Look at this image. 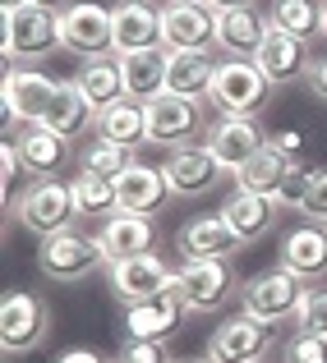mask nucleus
Returning a JSON list of instances; mask_svg holds the SVG:
<instances>
[{
    "instance_id": "a878e982",
    "label": "nucleus",
    "mask_w": 327,
    "mask_h": 363,
    "mask_svg": "<svg viewBox=\"0 0 327 363\" xmlns=\"http://www.w3.org/2000/svg\"><path fill=\"white\" fill-rule=\"evenodd\" d=\"M166 65H171V51L157 46V51H129L120 55V74H124V97L134 101H157L166 92Z\"/></svg>"
},
{
    "instance_id": "9d476101",
    "label": "nucleus",
    "mask_w": 327,
    "mask_h": 363,
    "mask_svg": "<svg viewBox=\"0 0 327 363\" xmlns=\"http://www.w3.org/2000/svg\"><path fill=\"white\" fill-rule=\"evenodd\" d=\"M208 138V120H203V101L176 97V92H161L157 101H148V143L161 147H189V143Z\"/></svg>"
},
{
    "instance_id": "603ef678",
    "label": "nucleus",
    "mask_w": 327,
    "mask_h": 363,
    "mask_svg": "<svg viewBox=\"0 0 327 363\" xmlns=\"http://www.w3.org/2000/svg\"><path fill=\"white\" fill-rule=\"evenodd\" d=\"M120 363H124V359H120Z\"/></svg>"
},
{
    "instance_id": "a18cd8bd",
    "label": "nucleus",
    "mask_w": 327,
    "mask_h": 363,
    "mask_svg": "<svg viewBox=\"0 0 327 363\" xmlns=\"http://www.w3.org/2000/svg\"><path fill=\"white\" fill-rule=\"evenodd\" d=\"M28 5H37V9H51V14H65V5H70V0H28Z\"/></svg>"
},
{
    "instance_id": "9b49d317",
    "label": "nucleus",
    "mask_w": 327,
    "mask_h": 363,
    "mask_svg": "<svg viewBox=\"0 0 327 363\" xmlns=\"http://www.w3.org/2000/svg\"><path fill=\"white\" fill-rule=\"evenodd\" d=\"M203 143H208V152L217 157V166L235 175L240 166H249V161L267 147V133H263V124H258V120L217 116L213 124H208V138Z\"/></svg>"
},
{
    "instance_id": "72a5a7b5",
    "label": "nucleus",
    "mask_w": 327,
    "mask_h": 363,
    "mask_svg": "<svg viewBox=\"0 0 327 363\" xmlns=\"http://www.w3.org/2000/svg\"><path fill=\"white\" fill-rule=\"evenodd\" d=\"M74 203H79V216H102V221H111V216L120 212V184L79 170V179H74Z\"/></svg>"
},
{
    "instance_id": "49530a36",
    "label": "nucleus",
    "mask_w": 327,
    "mask_h": 363,
    "mask_svg": "<svg viewBox=\"0 0 327 363\" xmlns=\"http://www.w3.org/2000/svg\"><path fill=\"white\" fill-rule=\"evenodd\" d=\"M28 0H0V14H14V9H23Z\"/></svg>"
},
{
    "instance_id": "f257e3e1",
    "label": "nucleus",
    "mask_w": 327,
    "mask_h": 363,
    "mask_svg": "<svg viewBox=\"0 0 327 363\" xmlns=\"http://www.w3.org/2000/svg\"><path fill=\"white\" fill-rule=\"evenodd\" d=\"M171 294L185 313H217L240 294V276L230 257H185L171 276Z\"/></svg>"
},
{
    "instance_id": "cd10ccee",
    "label": "nucleus",
    "mask_w": 327,
    "mask_h": 363,
    "mask_svg": "<svg viewBox=\"0 0 327 363\" xmlns=\"http://www.w3.org/2000/svg\"><path fill=\"white\" fill-rule=\"evenodd\" d=\"M180 313L185 308L171 290L148 303H134V308H124V340H166L180 327Z\"/></svg>"
},
{
    "instance_id": "2f4dec72",
    "label": "nucleus",
    "mask_w": 327,
    "mask_h": 363,
    "mask_svg": "<svg viewBox=\"0 0 327 363\" xmlns=\"http://www.w3.org/2000/svg\"><path fill=\"white\" fill-rule=\"evenodd\" d=\"M267 23H272L277 33H291V37H300V42H313V37L323 33V5L318 0H277L272 14H267Z\"/></svg>"
},
{
    "instance_id": "7c9ffc66",
    "label": "nucleus",
    "mask_w": 327,
    "mask_h": 363,
    "mask_svg": "<svg viewBox=\"0 0 327 363\" xmlns=\"http://www.w3.org/2000/svg\"><path fill=\"white\" fill-rule=\"evenodd\" d=\"M286 170H291V161L282 157L277 147H263L249 166L235 170V189H249V194H263V198H277V189H282Z\"/></svg>"
},
{
    "instance_id": "6ab92c4d",
    "label": "nucleus",
    "mask_w": 327,
    "mask_h": 363,
    "mask_svg": "<svg viewBox=\"0 0 327 363\" xmlns=\"http://www.w3.org/2000/svg\"><path fill=\"white\" fill-rule=\"evenodd\" d=\"M282 267L295 272L304 285L327 281V225H318V221L295 225L282 240Z\"/></svg>"
},
{
    "instance_id": "c756f323",
    "label": "nucleus",
    "mask_w": 327,
    "mask_h": 363,
    "mask_svg": "<svg viewBox=\"0 0 327 363\" xmlns=\"http://www.w3.org/2000/svg\"><path fill=\"white\" fill-rule=\"evenodd\" d=\"M97 133L120 143V147H139V143H148V106L134 97H120L97 116Z\"/></svg>"
},
{
    "instance_id": "aec40b11",
    "label": "nucleus",
    "mask_w": 327,
    "mask_h": 363,
    "mask_svg": "<svg viewBox=\"0 0 327 363\" xmlns=\"http://www.w3.org/2000/svg\"><path fill=\"white\" fill-rule=\"evenodd\" d=\"M97 244H102V253H107V267H111V262H124V257L152 253V248H157V225H152V216L115 212L111 221H102Z\"/></svg>"
},
{
    "instance_id": "58836bf2",
    "label": "nucleus",
    "mask_w": 327,
    "mask_h": 363,
    "mask_svg": "<svg viewBox=\"0 0 327 363\" xmlns=\"http://www.w3.org/2000/svg\"><path fill=\"white\" fill-rule=\"evenodd\" d=\"M28 175V166H23V157H18V143H5L0 147V194H5V203L14 198V184Z\"/></svg>"
},
{
    "instance_id": "0eeeda50",
    "label": "nucleus",
    "mask_w": 327,
    "mask_h": 363,
    "mask_svg": "<svg viewBox=\"0 0 327 363\" xmlns=\"http://www.w3.org/2000/svg\"><path fill=\"white\" fill-rule=\"evenodd\" d=\"M60 46L74 51L79 60H97V55H115V18L97 0H74L60 14Z\"/></svg>"
},
{
    "instance_id": "f03ea898",
    "label": "nucleus",
    "mask_w": 327,
    "mask_h": 363,
    "mask_svg": "<svg viewBox=\"0 0 327 363\" xmlns=\"http://www.w3.org/2000/svg\"><path fill=\"white\" fill-rule=\"evenodd\" d=\"M304 294H309V285L277 262V267H267V272L249 276V281L240 285V313L267 322V327H282V322H295V318H300Z\"/></svg>"
},
{
    "instance_id": "ea45409f",
    "label": "nucleus",
    "mask_w": 327,
    "mask_h": 363,
    "mask_svg": "<svg viewBox=\"0 0 327 363\" xmlns=\"http://www.w3.org/2000/svg\"><path fill=\"white\" fill-rule=\"evenodd\" d=\"M124 363H176L166 354V340H124Z\"/></svg>"
},
{
    "instance_id": "f8f14e48",
    "label": "nucleus",
    "mask_w": 327,
    "mask_h": 363,
    "mask_svg": "<svg viewBox=\"0 0 327 363\" xmlns=\"http://www.w3.org/2000/svg\"><path fill=\"white\" fill-rule=\"evenodd\" d=\"M107 276H111L115 299H120L124 308H134V303H148V299H157V294H166L176 272H171L157 253H139V257H124V262H111Z\"/></svg>"
},
{
    "instance_id": "09e8293b",
    "label": "nucleus",
    "mask_w": 327,
    "mask_h": 363,
    "mask_svg": "<svg viewBox=\"0 0 327 363\" xmlns=\"http://www.w3.org/2000/svg\"><path fill=\"white\" fill-rule=\"evenodd\" d=\"M318 37H327V0H323V33Z\"/></svg>"
},
{
    "instance_id": "f704fd0d",
    "label": "nucleus",
    "mask_w": 327,
    "mask_h": 363,
    "mask_svg": "<svg viewBox=\"0 0 327 363\" xmlns=\"http://www.w3.org/2000/svg\"><path fill=\"white\" fill-rule=\"evenodd\" d=\"M282 363H327V336H309V331H295L282 350Z\"/></svg>"
},
{
    "instance_id": "1a4fd4ad",
    "label": "nucleus",
    "mask_w": 327,
    "mask_h": 363,
    "mask_svg": "<svg viewBox=\"0 0 327 363\" xmlns=\"http://www.w3.org/2000/svg\"><path fill=\"white\" fill-rule=\"evenodd\" d=\"M272 345H277V327L249 318V313H235L213 331L203 359L208 363H263L272 354Z\"/></svg>"
},
{
    "instance_id": "a19ab883",
    "label": "nucleus",
    "mask_w": 327,
    "mask_h": 363,
    "mask_svg": "<svg viewBox=\"0 0 327 363\" xmlns=\"http://www.w3.org/2000/svg\"><path fill=\"white\" fill-rule=\"evenodd\" d=\"M267 147H277L286 161H300V152H304V133H300V129H277V133H267Z\"/></svg>"
},
{
    "instance_id": "8fccbe9b",
    "label": "nucleus",
    "mask_w": 327,
    "mask_h": 363,
    "mask_svg": "<svg viewBox=\"0 0 327 363\" xmlns=\"http://www.w3.org/2000/svg\"><path fill=\"white\" fill-rule=\"evenodd\" d=\"M185 363H194V359H185ZM203 363H208V359H203Z\"/></svg>"
},
{
    "instance_id": "4c0bfd02",
    "label": "nucleus",
    "mask_w": 327,
    "mask_h": 363,
    "mask_svg": "<svg viewBox=\"0 0 327 363\" xmlns=\"http://www.w3.org/2000/svg\"><path fill=\"white\" fill-rule=\"evenodd\" d=\"M304 189H309V166L291 161V170H286L282 189H277V203H282V207H295V212H300V203H304Z\"/></svg>"
},
{
    "instance_id": "473e14b6",
    "label": "nucleus",
    "mask_w": 327,
    "mask_h": 363,
    "mask_svg": "<svg viewBox=\"0 0 327 363\" xmlns=\"http://www.w3.org/2000/svg\"><path fill=\"white\" fill-rule=\"evenodd\" d=\"M129 166H134V147H120V143L102 138V133L88 138V143H79V170H88V175L120 179Z\"/></svg>"
},
{
    "instance_id": "20e7f679",
    "label": "nucleus",
    "mask_w": 327,
    "mask_h": 363,
    "mask_svg": "<svg viewBox=\"0 0 327 363\" xmlns=\"http://www.w3.org/2000/svg\"><path fill=\"white\" fill-rule=\"evenodd\" d=\"M74 216H79V203H74V184L65 179H33L18 194V225L33 230L37 240L74 230Z\"/></svg>"
},
{
    "instance_id": "b1692460",
    "label": "nucleus",
    "mask_w": 327,
    "mask_h": 363,
    "mask_svg": "<svg viewBox=\"0 0 327 363\" xmlns=\"http://www.w3.org/2000/svg\"><path fill=\"white\" fill-rule=\"evenodd\" d=\"M213 83H217V60H213V51H171L166 92L189 97V101H208V97H213Z\"/></svg>"
},
{
    "instance_id": "c85d7f7f",
    "label": "nucleus",
    "mask_w": 327,
    "mask_h": 363,
    "mask_svg": "<svg viewBox=\"0 0 327 363\" xmlns=\"http://www.w3.org/2000/svg\"><path fill=\"white\" fill-rule=\"evenodd\" d=\"M74 83L83 88V97L92 101L97 111L115 106L124 97V74H120V55H97V60H83Z\"/></svg>"
},
{
    "instance_id": "de8ad7c7",
    "label": "nucleus",
    "mask_w": 327,
    "mask_h": 363,
    "mask_svg": "<svg viewBox=\"0 0 327 363\" xmlns=\"http://www.w3.org/2000/svg\"><path fill=\"white\" fill-rule=\"evenodd\" d=\"M161 5H208V0H161Z\"/></svg>"
},
{
    "instance_id": "4468645a",
    "label": "nucleus",
    "mask_w": 327,
    "mask_h": 363,
    "mask_svg": "<svg viewBox=\"0 0 327 363\" xmlns=\"http://www.w3.org/2000/svg\"><path fill=\"white\" fill-rule=\"evenodd\" d=\"M161 46L166 51H213L217 9L213 5H161Z\"/></svg>"
},
{
    "instance_id": "c9c22d12",
    "label": "nucleus",
    "mask_w": 327,
    "mask_h": 363,
    "mask_svg": "<svg viewBox=\"0 0 327 363\" xmlns=\"http://www.w3.org/2000/svg\"><path fill=\"white\" fill-rule=\"evenodd\" d=\"M295 327L309 331V336H327V290H309V294H304Z\"/></svg>"
},
{
    "instance_id": "423d86ee",
    "label": "nucleus",
    "mask_w": 327,
    "mask_h": 363,
    "mask_svg": "<svg viewBox=\"0 0 327 363\" xmlns=\"http://www.w3.org/2000/svg\"><path fill=\"white\" fill-rule=\"evenodd\" d=\"M60 46V14L23 5L5 14V74L18 69L14 60H46Z\"/></svg>"
},
{
    "instance_id": "ddd939ff",
    "label": "nucleus",
    "mask_w": 327,
    "mask_h": 363,
    "mask_svg": "<svg viewBox=\"0 0 327 363\" xmlns=\"http://www.w3.org/2000/svg\"><path fill=\"white\" fill-rule=\"evenodd\" d=\"M55 97H60V83L46 79L37 69H9L5 74V124L23 120V124H42L51 116Z\"/></svg>"
},
{
    "instance_id": "412c9836",
    "label": "nucleus",
    "mask_w": 327,
    "mask_h": 363,
    "mask_svg": "<svg viewBox=\"0 0 327 363\" xmlns=\"http://www.w3.org/2000/svg\"><path fill=\"white\" fill-rule=\"evenodd\" d=\"M277 212H282V203H277V198L249 194V189H235V194L221 203V216H226V225L240 235V244H258L263 235H272Z\"/></svg>"
},
{
    "instance_id": "f3484780",
    "label": "nucleus",
    "mask_w": 327,
    "mask_h": 363,
    "mask_svg": "<svg viewBox=\"0 0 327 363\" xmlns=\"http://www.w3.org/2000/svg\"><path fill=\"white\" fill-rule=\"evenodd\" d=\"M111 18H115V55L157 51L161 46V5H152V0H120L111 9Z\"/></svg>"
},
{
    "instance_id": "7ed1b4c3",
    "label": "nucleus",
    "mask_w": 327,
    "mask_h": 363,
    "mask_svg": "<svg viewBox=\"0 0 327 363\" xmlns=\"http://www.w3.org/2000/svg\"><path fill=\"white\" fill-rule=\"evenodd\" d=\"M217 116H240V120H258L263 106L272 101V83L263 79L254 60H221L217 65V83H213V97Z\"/></svg>"
},
{
    "instance_id": "dca6fc26",
    "label": "nucleus",
    "mask_w": 327,
    "mask_h": 363,
    "mask_svg": "<svg viewBox=\"0 0 327 363\" xmlns=\"http://www.w3.org/2000/svg\"><path fill=\"white\" fill-rule=\"evenodd\" d=\"M254 65L263 69V79L272 83V88H286V83H295V79H309L313 51H309V42H300V37L277 33V28H272V33H267V42L258 46Z\"/></svg>"
},
{
    "instance_id": "79ce46f5",
    "label": "nucleus",
    "mask_w": 327,
    "mask_h": 363,
    "mask_svg": "<svg viewBox=\"0 0 327 363\" xmlns=\"http://www.w3.org/2000/svg\"><path fill=\"white\" fill-rule=\"evenodd\" d=\"M309 88H313V97H318V101H327V55H318V60H313Z\"/></svg>"
},
{
    "instance_id": "2eb2a0df",
    "label": "nucleus",
    "mask_w": 327,
    "mask_h": 363,
    "mask_svg": "<svg viewBox=\"0 0 327 363\" xmlns=\"http://www.w3.org/2000/svg\"><path fill=\"white\" fill-rule=\"evenodd\" d=\"M161 170H166V184L176 198H203L221 179V166H217L213 152H208V143H189V147L166 152V166Z\"/></svg>"
},
{
    "instance_id": "e433bc0d",
    "label": "nucleus",
    "mask_w": 327,
    "mask_h": 363,
    "mask_svg": "<svg viewBox=\"0 0 327 363\" xmlns=\"http://www.w3.org/2000/svg\"><path fill=\"white\" fill-rule=\"evenodd\" d=\"M300 216H309V221L327 225V170H309V189H304Z\"/></svg>"
},
{
    "instance_id": "c03bdc74",
    "label": "nucleus",
    "mask_w": 327,
    "mask_h": 363,
    "mask_svg": "<svg viewBox=\"0 0 327 363\" xmlns=\"http://www.w3.org/2000/svg\"><path fill=\"white\" fill-rule=\"evenodd\" d=\"M208 5H213L217 14H221V9H249V5H254V0H208Z\"/></svg>"
},
{
    "instance_id": "4be33fe9",
    "label": "nucleus",
    "mask_w": 327,
    "mask_h": 363,
    "mask_svg": "<svg viewBox=\"0 0 327 363\" xmlns=\"http://www.w3.org/2000/svg\"><path fill=\"white\" fill-rule=\"evenodd\" d=\"M176 248H180V257H230L245 244H240V235L226 225V216L213 212V216H189L176 235Z\"/></svg>"
},
{
    "instance_id": "a211bd4d",
    "label": "nucleus",
    "mask_w": 327,
    "mask_h": 363,
    "mask_svg": "<svg viewBox=\"0 0 327 363\" xmlns=\"http://www.w3.org/2000/svg\"><path fill=\"white\" fill-rule=\"evenodd\" d=\"M267 33H272V23H267V14H258V5L217 14V51H226V60H254Z\"/></svg>"
},
{
    "instance_id": "39448f33",
    "label": "nucleus",
    "mask_w": 327,
    "mask_h": 363,
    "mask_svg": "<svg viewBox=\"0 0 327 363\" xmlns=\"http://www.w3.org/2000/svg\"><path fill=\"white\" fill-rule=\"evenodd\" d=\"M51 331V308L33 290H9L0 299V350L5 354H33Z\"/></svg>"
},
{
    "instance_id": "393cba45",
    "label": "nucleus",
    "mask_w": 327,
    "mask_h": 363,
    "mask_svg": "<svg viewBox=\"0 0 327 363\" xmlns=\"http://www.w3.org/2000/svg\"><path fill=\"white\" fill-rule=\"evenodd\" d=\"M97 116H102V111L83 97L79 83H60V97H55L51 116H46L42 124L55 133V138H65V143H83L92 129H97Z\"/></svg>"
},
{
    "instance_id": "3c124183",
    "label": "nucleus",
    "mask_w": 327,
    "mask_h": 363,
    "mask_svg": "<svg viewBox=\"0 0 327 363\" xmlns=\"http://www.w3.org/2000/svg\"><path fill=\"white\" fill-rule=\"evenodd\" d=\"M152 5H157V0H152Z\"/></svg>"
},
{
    "instance_id": "6e6552de",
    "label": "nucleus",
    "mask_w": 327,
    "mask_h": 363,
    "mask_svg": "<svg viewBox=\"0 0 327 363\" xmlns=\"http://www.w3.org/2000/svg\"><path fill=\"white\" fill-rule=\"evenodd\" d=\"M37 267H42L46 281L70 285V281H83V276H92L97 267H107V253H102V244L88 240V235L60 230V235H51V240L37 244Z\"/></svg>"
},
{
    "instance_id": "37998d69",
    "label": "nucleus",
    "mask_w": 327,
    "mask_h": 363,
    "mask_svg": "<svg viewBox=\"0 0 327 363\" xmlns=\"http://www.w3.org/2000/svg\"><path fill=\"white\" fill-rule=\"evenodd\" d=\"M60 363H107L102 354H92V350H70V354H65Z\"/></svg>"
},
{
    "instance_id": "bb28decb",
    "label": "nucleus",
    "mask_w": 327,
    "mask_h": 363,
    "mask_svg": "<svg viewBox=\"0 0 327 363\" xmlns=\"http://www.w3.org/2000/svg\"><path fill=\"white\" fill-rule=\"evenodd\" d=\"M18 157H23V166H28V175H37V179H55L65 166H70V143L65 138H55L46 124H28L23 133H18Z\"/></svg>"
},
{
    "instance_id": "5701e85b",
    "label": "nucleus",
    "mask_w": 327,
    "mask_h": 363,
    "mask_svg": "<svg viewBox=\"0 0 327 363\" xmlns=\"http://www.w3.org/2000/svg\"><path fill=\"white\" fill-rule=\"evenodd\" d=\"M115 184H120V212H134V216H152L166 207V198H176L166 184V170L143 166V161H134Z\"/></svg>"
}]
</instances>
